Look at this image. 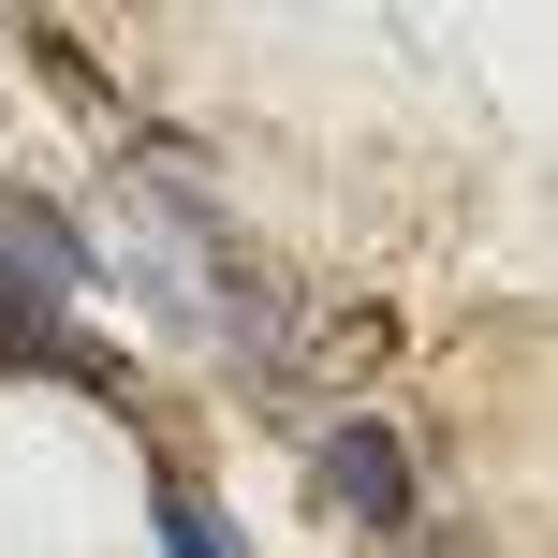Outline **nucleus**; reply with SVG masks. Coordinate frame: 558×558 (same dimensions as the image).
Wrapping results in <instances>:
<instances>
[{"mask_svg":"<svg viewBox=\"0 0 558 558\" xmlns=\"http://www.w3.org/2000/svg\"><path fill=\"white\" fill-rule=\"evenodd\" d=\"M162 558H235V544H221V514H206L177 471H162Z\"/></svg>","mask_w":558,"mask_h":558,"instance_id":"obj_3","label":"nucleus"},{"mask_svg":"<svg viewBox=\"0 0 558 558\" xmlns=\"http://www.w3.org/2000/svg\"><path fill=\"white\" fill-rule=\"evenodd\" d=\"M308 485H324L353 530L412 544V456H397V426H383V412H338L324 441H308Z\"/></svg>","mask_w":558,"mask_h":558,"instance_id":"obj_1","label":"nucleus"},{"mask_svg":"<svg viewBox=\"0 0 558 558\" xmlns=\"http://www.w3.org/2000/svg\"><path fill=\"white\" fill-rule=\"evenodd\" d=\"M0 367H59V383H88V397H133V383H118V353H88V338L59 324L45 279H0Z\"/></svg>","mask_w":558,"mask_h":558,"instance_id":"obj_2","label":"nucleus"}]
</instances>
